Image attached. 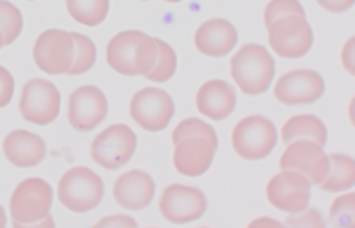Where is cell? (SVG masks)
<instances>
[{
	"label": "cell",
	"mask_w": 355,
	"mask_h": 228,
	"mask_svg": "<svg viewBox=\"0 0 355 228\" xmlns=\"http://www.w3.org/2000/svg\"><path fill=\"white\" fill-rule=\"evenodd\" d=\"M173 139V165L175 170L188 177H199L209 170L215 152L219 148V137L214 127L200 119H184L171 133Z\"/></svg>",
	"instance_id": "cell-1"
},
{
	"label": "cell",
	"mask_w": 355,
	"mask_h": 228,
	"mask_svg": "<svg viewBox=\"0 0 355 228\" xmlns=\"http://www.w3.org/2000/svg\"><path fill=\"white\" fill-rule=\"evenodd\" d=\"M106 60L121 75L144 77L155 66L157 39L137 29L121 31L107 42Z\"/></svg>",
	"instance_id": "cell-2"
},
{
	"label": "cell",
	"mask_w": 355,
	"mask_h": 228,
	"mask_svg": "<svg viewBox=\"0 0 355 228\" xmlns=\"http://www.w3.org/2000/svg\"><path fill=\"white\" fill-rule=\"evenodd\" d=\"M230 72L246 95H261L275 77V60L261 44H246L234 55Z\"/></svg>",
	"instance_id": "cell-3"
},
{
	"label": "cell",
	"mask_w": 355,
	"mask_h": 228,
	"mask_svg": "<svg viewBox=\"0 0 355 228\" xmlns=\"http://www.w3.org/2000/svg\"><path fill=\"white\" fill-rule=\"evenodd\" d=\"M53 204V188L48 181L30 177L17 185L10 200V212L15 228H33L49 215Z\"/></svg>",
	"instance_id": "cell-4"
},
{
	"label": "cell",
	"mask_w": 355,
	"mask_h": 228,
	"mask_svg": "<svg viewBox=\"0 0 355 228\" xmlns=\"http://www.w3.org/2000/svg\"><path fill=\"white\" fill-rule=\"evenodd\" d=\"M104 197V183L86 166H73L60 177L59 201L75 214L97 209Z\"/></svg>",
	"instance_id": "cell-5"
},
{
	"label": "cell",
	"mask_w": 355,
	"mask_h": 228,
	"mask_svg": "<svg viewBox=\"0 0 355 228\" xmlns=\"http://www.w3.org/2000/svg\"><path fill=\"white\" fill-rule=\"evenodd\" d=\"M232 146L235 154L243 159H264L277 146V128L268 117H244L232 131Z\"/></svg>",
	"instance_id": "cell-6"
},
{
	"label": "cell",
	"mask_w": 355,
	"mask_h": 228,
	"mask_svg": "<svg viewBox=\"0 0 355 228\" xmlns=\"http://www.w3.org/2000/svg\"><path fill=\"white\" fill-rule=\"evenodd\" d=\"M268 40L279 57L301 58L313 46V31L302 15H284L268 26Z\"/></svg>",
	"instance_id": "cell-7"
},
{
	"label": "cell",
	"mask_w": 355,
	"mask_h": 228,
	"mask_svg": "<svg viewBox=\"0 0 355 228\" xmlns=\"http://www.w3.org/2000/svg\"><path fill=\"white\" fill-rule=\"evenodd\" d=\"M137 150L135 131L126 124H112L92 142V157L106 170H119L132 161Z\"/></svg>",
	"instance_id": "cell-8"
},
{
	"label": "cell",
	"mask_w": 355,
	"mask_h": 228,
	"mask_svg": "<svg viewBox=\"0 0 355 228\" xmlns=\"http://www.w3.org/2000/svg\"><path fill=\"white\" fill-rule=\"evenodd\" d=\"M19 110L26 121L46 127L59 117L60 93L53 83L44 79H31L22 88Z\"/></svg>",
	"instance_id": "cell-9"
},
{
	"label": "cell",
	"mask_w": 355,
	"mask_h": 228,
	"mask_svg": "<svg viewBox=\"0 0 355 228\" xmlns=\"http://www.w3.org/2000/svg\"><path fill=\"white\" fill-rule=\"evenodd\" d=\"M33 58L37 68L49 75L68 73L75 58L73 35L64 29H48L40 33L33 46Z\"/></svg>",
	"instance_id": "cell-10"
},
{
	"label": "cell",
	"mask_w": 355,
	"mask_h": 228,
	"mask_svg": "<svg viewBox=\"0 0 355 228\" xmlns=\"http://www.w3.org/2000/svg\"><path fill=\"white\" fill-rule=\"evenodd\" d=\"M130 115L142 130L161 131L175 115V102L164 90L144 88L133 95L130 102Z\"/></svg>",
	"instance_id": "cell-11"
},
{
	"label": "cell",
	"mask_w": 355,
	"mask_h": 228,
	"mask_svg": "<svg viewBox=\"0 0 355 228\" xmlns=\"http://www.w3.org/2000/svg\"><path fill=\"white\" fill-rule=\"evenodd\" d=\"M324 146L310 139H299L288 145L281 156V170L299 172L310 181L311 185H321L330 172V157L326 156Z\"/></svg>",
	"instance_id": "cell-12"
},
{
	"label": "cell",
	"mask_w": 355,
	"mask_h": 228,
	"mask_svg": "<svg viewBox=\"0 0 355 228\" xmlns=\"http://www.w3.org/2000/svg\"><path fill=\"white\" fill-rule=\"evenodd\" d=\"M208 201L202 190L186 185L166 186L159 201V210L170 223L186 225L206 214Z\"/></svg>",
	"instance_id": "cell-13"
},
{
	"label": "cell",
	"mask_w": 355,
	"mask_h": 228,
	"mask_svg": "<svg viewBox=\"0 0 355 228\" xmlns=\"http://www.w3.org/2000/svg\"><path fill=\"white\" fill-rule=\"evenodd\" d=\"M311 183L299 172L282 170L266 185L268 201L281 212L295 214L308 206L311 200Z\"/></svg>",
	"instance_id": "cell-14"
},
{
	"label": "cell",
	"mask_w": 355,
	"mask_h": 228,
	"mask_svg": "<svg viewBox=\"0 0 355 228\" xmlns=\"http://www.w3.org/2000/svg\"><path fill=\"white\" fill-rule=\"evenodd\" d=\"M273 93L286 106L313 104L324 95V79L313 70H293L279 79Z\"/></svg>",
	"instance_id": "cell-15"
},
{
	"label": "cell",
	"mask_w": 355,
	"mask_h": 228,
	"mask_svg": "<svg viewBox=\"0 0 355 228\" xmlns=\"http://www.w3.org/2000/svg\"><path fill=\"white\" fill-rule=\"evenodd\" d=\"M107 115V99L97 86L77 88L68 101V121L77 131H92Z\"/></svg>",
	"instance_id": "cell-16"
},
{
	"label": "cell",
	"mask_w": 355,
	"mask_h": 228,
	"mask_svg": "<svg viewBox=\"0 0 355 228\" xmlns=\"http://www.w3.org/2000/svg\"><path fill=\"white\" fill-rule=\"evenodd\" d=\"M155 195V181L142 170L122 174L113 185V197L126 210L146 209Z\"/></svg>",
	"instance_id": "cell-17"
},
{
	"label": "cell",
	"mask_w": 355,
	"mask_h": 228,
	"mask_svg": "<svg viewBox=\"0 0 355 228\" xmlns=\"http://www.w3.org/2000/svg\"><path fill=\"white\" fill-rule=\"evenodd\" d=\"M195 102H197V110L205 117L211 121H224L234 113L237 95L232 84L220 79H214L199 88Z\"/></svg>",
	"instance_id": "cell-18"
},
{
	"label": "cell",
	"mask_w": 355,
	"mask_h": 228,
	"mask_svg": "<svg viewBox=\"0 0 355 228\" xmlns=\"http://www.w3.org/2000/svg\"><path fill=\"white\" fill-rule=\"evenodd\" d=\"M239 40L237 29L224 19L206 20L195 31V48L208 57H224L235 48Z\"/></svg>",
	"instance_id": "cell-19"
},
{
	"label": "cell",
	"mask_w": 355,
	"mask_h": 228,
	"mask_svg": "<svg viewBox=\"0 0 355 228\" xmlns=\"http://www.w3.org/2000/svg\"><path fill=\"white\" fill-rule=\"evenodd\" d=\"M48 148L44 139L26 130H15L4 139V156L17 168H33L44 161Z\"/></svg>",
	"instance_id": "cell-20"
},
{
	"label": "cell",
	"mask_w": 355,
	"mask_h": 228,
	"mask_svg": "<svg viewBox=\"0 0 355 228\" xmlns=\"http://www.w3.org/2000/svg\"><path fill=\"white\" fill-rule=\"evenodd\" d=\"M282 142L299 141V139H310V141L319 142L324 146L328 142V130H326L324 122L315 115H295L290 117L281 130Z\"/></svg>",
	"instance_id": "cell-21"
},
{
	"label": "cell",
	"mask_w": 355,
	"mask_h": 228,
	"mask_svg": "<svg viewBox=\"0 0 355 228\" xmlns=\"http://www.w3.org/2000/svg\"><path fill=\"white\" fill-rule=\"evenodd\" d=\"M330 157V172L322 181L321 190L324 192H343L354 186L355 183V163L350 156L343 154H331Z\"/></svg>",
	"instance_id": "cell-22"
},
{
	"label": "cell",
	"mask_w": 355,
	"mask_h": 228,
	"mask_svg": "<svg viewBox=\"0 0 355 228\" xmlns=\"http://www.w3.org/2000/svg\"><path fill=\"white\" fill-rule=\"evenodd\" d=\"M66 8L78 24L95 28L106 20L110 0H66Z\"/></svg>",
	"instance_id": "cell-23"
},
{
	"label": "cell",
	"mask_w": 355,
	"mask_h": 228,
	"mask_svg": "<svg viewBox=\"0 0 355 228\" xmlns=\"http://www.w3.org/2000/svg\"><path fill=\"white\" fill-rule=\"evenodd\" d=\"M177 72V55L170 44L157 39V60L155 66L144 77L151 83H168Z\"/></svg>",
	"instance_id": "cell-24"
},
{
	"label": "cell",
	"mask_w": 355,
	"mask_h": 228,
	"mask_svg": "<svg viewBox=\"0 0 355 228\" xmlns=\"http://www.w3.org/2000/svg\"><path fill=\"white\" fill-rule=\"evenodd\" d=\"M75 40V58L68 75H83L95 66L97 60V46L89 37L83 33H71Z\"/></svg>",
	"instance_id": "cell-25"
},
{
	"label": "cell",
	"mask_w": 355,
	"mask_h": 228,
	"mask_svg": "<svg viewBox=\"0 0 355 228\" xmlns=\"http://www.w3.org/2000/svg\"><path fill=\"white\" fill-rule=\"evenodd\" d=\"M22 13L10 0H0V33L4 37V46L15 42L22 33Z\"/></svg>",
	"instance_id": "cell-26"
},
{
	"label": "cell",
	"mask_w": 355,
	"mask_h": 228,
	"mask_svg": "<svg viewBox=\"0 0 355 228\" xmlns=\"http://www.w3.org/2000/svg\"><path fill=\"white\" fill-rule=\"evenodd\" d=\"M354 209H355V194H345L337 197L330 206V223L334 227H352L354 225Z\"/></svg>",
	"instance_id": "cell-27"
},
{
	"label": "cell",
	"mask_w": 355,
	"mask_h": 228,
	"mask_svg": "<svg viewBox=\"0 0 355 228\" xmlns=\"http://www.w3.org/2000/svg\"><path fill=\"white\" fill-rule=\"evenodd\" d=\"M284 15H302L306 17V11L302 8L299 0H270L264 10V26H270L273 20H277L279 17Z\"/></svg>",
	"instance_id": "cell-28"
},
{
	"label": "cell",
	"mask_w": 355,
	"mask_h": 228,
	"mask_svg": "<svg viewBox=\"0 0 355 228\" xmlns=\"http://www.w3.org/2000/svg\"><path fill=\"white\" fill-rule=\"evenodd\" d=\"M286 227H297V228H324L326 221L321 215V212L317 209H304L301 212L290 214V218L284 221Z\"/></svg>",
	"instance_id": "cell-29"
},
{
	"label": "cell",
	"mask_w": 355,
	"mask_h": 228,
	"mask_svg": "<svg viewBox=\"0 0 355 228\" xmlns=\"http://www.w3.org/2000/svg\"><path fill=\"white\" fill-rule=\"evenodd\" d=\"M13 93H15V79L10 73V70L0 66V108H6L10 104Z\"/></svg>",
	"instance_id": "cell-30"
},
{
	"label": "cell",
	"mask_w": 355,
	"mask_h": 228,
	"mask_svg": "<svg viewBox=\"0 0 355 228\" xmlns=\"http://www.w3.org/2000/svg\"><path fill=\"white\" fill-rule=\"evenodd\" d=\"M97 228L103 227H117V228H137V221L130 215H110V218L101 219L97 225Z\"/></svg>",
	"instance_id": "cell-31"
},
{
	"label": "cell",
	"mask_w": 355,
	"mask_h": 228,
	"mask_svg": "<svg viewBox=\"0 0 355 228\" xmlns=\"http://www.w3.org/2000/svg\"><path fill=\"white\" fill-rule=\"evenodd\" d=\"M315 2L322 10L331 11V13H345L354 6V0H315Z\"/></svg>",
	"instance_id": "cell-32"
},
{
	"label": "cell",
	"mask_w": 355,
	"mask_h": 228,
	"mask_svg": "<svg viewBox=\"0 0 355 228\" xmlns=\"http://www.w3.org/2000/svg\"><path fill=\"white\" fill-rule=\"evenodd\" d=\"M352 51H354V39H350L346 42L345 51H343V63H345V68L354 75V63H352Z\"/></svg>",
	"instance_id": "cell-33"
},
{
	"label": "cell",
	"mask_w": 355,
	"mask_h": 228,
	"mask_svg": "<svg viewBox=\"0 0 355 228\" xmlns=\"http://www.w3.org/2000/svg\"><path fill=\"white\" fill-rule=\"evenodd\" d=\"M252 227H255V225H272V227H281V223L279 221H275V219H270V218H261V219H255V221H252Z\"/></svg>",
	"instance_id": "cell-34"
},
{
	"label": "cell",
	"mask_w": 355,
	"mask_h": 228,
	"mask_svg": "<svg viewBox=\"0 0 355 228\" xmlns=\"http://www.w3.org/2000/svg\"><path fill=\"white\" fill-rule=\"evenodd\" d=\"M6 223H8V218H6V212L4 209L0 206V228H4Z\"/></svg>",
	"instance_id": "cell-35"
},
{
	"label": "cell",
	"mask_w": 355,
	"mask_h": 228,
	"mask_svg": "<svg viewBox=\"0 0 355 228\" xmlns=\"http://www.w3.org/2000/svg\"><path fill=\"white\" fill-rule=\"evenodd\" d=\"M2 46H4V37H2V33H0V49H2Z\"/></svg>",
	"instance_id": "cell-36"
},
{
	"label": "cell",
	"mask_w": 355,
	"mask_h": 228,
	"mask_svg": "<svg viewBox=\"0 0 355 228\" xmlns=\"http://www.w3.org/2000/svg\"><path fill=\"white\" fill-rule=\"evenodd\" d=\"M164 2H173L175 4V2H182V0H164Z\"/></svg>",
	"instance_id": "cell-37"
},
{
	"label": "cell",
	"mask_w": 355,
	"mask_h": 228,
	"mask_svg": "<svg viewBox=\"0 0 355 228\" xmlns=\"http://www.w3.org/2000/svg\"><path fill=\"white\" fill-rule=\"evenodd\" d=\"M30 2H33V0H30Z\"/></svg>",
	"instance_id": "cell-38"
}]
</instances>
